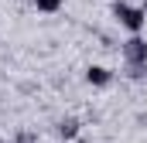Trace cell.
Returning <instances> with one entry per match:
<instances>
[{
	"label": "cell",
	"mask_w": 147,
	"mask_h": 143,
	"mask_svg": "<svg viewBox=\"0 0 147 143\" xmlns=\"http://www.w3.org/2000/svg\"><path fill=\"white\" fill-rule=\"evenodd\" d=\"M31 3H34L41 14H58L62 10V0H31Z\"/></svg>",
	"instance_id": "5b68a950"
},
{
	"label": "cell",
	"mask_w": 147,
	"mask_h": 143,
	"mask_svg": "<svg viewBox=\"0 0 147 143\" xmlns=\"http://www.w3.org/2000/svg\"><path fill=\"white\" fill-rule=\"evenodd\" d=\"M79 133H82V123H79V119H72V116L58 123V136H62V140H75Z\"/></svg>",
	"instance_id": "277c9868"
},
{
	"label": "cell",
	"mask_w": 147,
	"mask_h": 143,
	"mask_svg": "<svg viewBox=\"0 0 147 143\" xmlns=\"http://www.w3.org/2000/svg\"><path fill=\"white\" fill-rule=\"evenodd\" d=\"M86 82L92 89H110L113 85V68H106V65H89L86 68Z\"/></svg>",
	"instance_id": "3957f363"
},
{
	"label": "cell",
	"mask_w": 147,
	"mask_h": 143,
	"mask_svg": "<svg viewBox=\"0 0 147 143\" xmlns=\"http://www.w3.org/2000/svg\"><path fill=\"white\" fill-rule=\"evenodd\" d=\"M113 17L127 34H144V27H147V7H140V3L116 0L113 3Z\"/></svg>",
	"instance_id": "6da1fadb"
},
{
	"label": "cell",
	"mask_w": 147,
	"mask_h": 143,
	"mask_svg": "<svg viewBox=\"0 0 147 143\" xmlns=\"http://www.w3.org/2000/svg\"><path fill=\"white\" fill-rule=\"evenodd\" d=\"M120 51H123L127 65H144L147 68V37L144 34H130L123 44H120Z\"/></svg>",
	"instance_id": "7a4b0ae2"
}]
</instances>
